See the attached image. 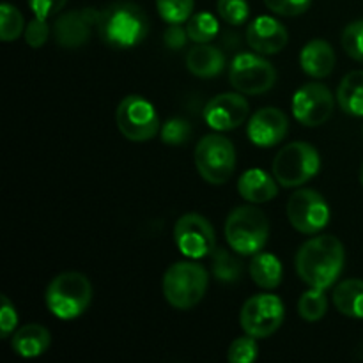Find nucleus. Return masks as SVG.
Returning a JSON list of instances; mask_svg holds the SVG:
<instances>
[{
    "mask_svg": "<svg viewBox=\"0 0 363 363\" xmlns=\"http://www.w3.org/2000/svg\"><path fill=\"white\" fill-rule=\"evenodd\" d=\"M287 28L272 16H257L247 28V41L262 55H275L287 45Z\"/></svg>",
    "mask_w": 363,
    "mask_h": 363,
    "instance_id": "f3484780",
    "label": "nucleus"
},
{
    "mask_svg": "<svg viewBox=\"0 0 363 363\" xmlns=\"http://www.w3.org/2000/svg\"><path fill=\"white\" fill-rule=\"evenodd\" d=\"M25 30V21L20 11L11 4L4 2L0 6V39L6 43L16 41Z\"/></svg>",
    "mask_w": 363,
    "mask_h": 363,
    "instance_id": "bb28decb",
    "label": "nucleus"
},
{
    "mask_svg": "<svg viewBox=\"0 0 363 363\" xmlns=\"http://www.w3.org/2000/svg\"><path fill=\"white\" fill-rule=\"evenodd\" d=\"M52 344V335L43 325H25L16 330L11 339V347L21 358H38L46 353Z\"/></svg>",
    "mask_w": 363,
    "mask_h": 363,
    "instance_id": "aec40b11",
    "label": "nucleus"
},
{
    "mask_svg": "<svg viewBox=\"0 0 363 363\" xmlns=\"http://www.w3.org/2000/svg\"><path fill=\"white\" fill-rule=\"evenodd\" d=\"M188 32L184 28L179 27V23H172L165 32V45L172 50L183 48L184 43H186Z\"/></svg>",
    "mask_w": 363,
    "mask_h": 363,
    "instance_id": "4c0bfd02",
    "label": "nucleus"
},
{
    "mask_svg": "<svg viewBox=\"0 0 363 363\" xmlns=\"http://www.w3.org/2000/svg\"><path fill=\"white\" fill-rule=\"evenodd\" d=\"M266 7L280 16H298L311 7L312 0H264Z\"/></svg>",
    "mask_w": 363,
    "mask_h": 363,
    "instance_id": "72a5a7b5",
    "label": "nucleus"
},
{
    "mask_svg": "<svg viewBox=\"0 0 363 363\" xmlns=\"http://www.w3.org/2000/svg\"><path fill=\"white\" fill-rule=\"evenodd\" d=\"M186 67L199 78L218 77L225 67V57L215 46L202 43L194 46L186 55Z\"/></svg>",
    "mask_w": 363,
    "mask_h": 363,
    "instance_id": "412c9836",
    "label": "nucleus"
},
{
    "mask_svg": "<svg viewBox=\"0 0 363 363\" xmlns=\"http://www.w3.org/2000/svg\"><path fill=\"white\" fill-rule=\"evenodd\" d=\"M195 167L206 183H227L236 169V149L233 142L218 133L202 137L195 149Z\"/></svg>",
    "mask_w": 363,
    "mask_h": 363,
    "instance_id": "423d86ee",
    "label": "nucleus"
},
{
    "mask_svg": "<svg viewBox=\"0 0 363 363\" xmlns=\"http://www.w3.org/2000/svg\"><path fill=\"white\" fill-rule=\"evenodd\" d=\"M45 300L46 307L55 318L69 321L89 308L92 300V286L82 273H60L46 287Z\"/></svg>",
    "mask_w": 363,
    "mask_h": 363,
    "instance_id": "7ed1b4c3",
    "label": "nucleus"
},
{
    "mask_svg": "<svg viewBox=\"0 0 363 363\" xmlns=\"http://www.w3.org/2000/svg\"><path fill=\"white\" fill-rule=\"evenodd\" d=\"M213 272H215L216 279L222 282H234L240 279L241 266L233 255L227 254L223 248H218L213 252Z\"/></svg>",
    "mask_w": 363,
    "mask_h": 363,
    "instance_id": "c85d7f7f",
    "label": "nucleus"
},
{
    "mask_svg": "<svg viewBox=\"0 0 363 363\" xmlns=\"http://www.w3.org/2000/svg\"><path fill=\"white\" fill-rule=\"evenodd\" d=\"M50 34H52V28L46 23V20L35 16L25 28V41L32 48H39V46H43L48 41Z\"/></svg>",
    "mask_w": 363,
    "mask_h": 363,
    "instance_id": "f704fd0d",
    "label": "nucleus"
},
{
    "mask_svg": "<svg viewBox=\"0 0 363 363\" xmlns=\"http://www.w3.org/2000/svg\"><path fill=\"white\" fill-rule=\"evenodd\" d=\"M286 308L275 294H257L243 305L240 314L241 328L254 339H266L282 326Z\"/></svg>",
    "mask_w": 363,
    "mask_h": 363,
    "instance_id": "9d476101",
    "label": "nucleus"
},
{
    "mask_svg": "<svg viewBox=\"0 0 363 363\" xmlns=\"http://www.w3.org/2000/svg\"><path fill=\"white\" fill-rule=\"evenodd\" d=\"M344 268V247L332 234L308 240L296 254V272L308 287L328 289Z\"/></svg>",
    "mask_w": 363,
    "mask_h": 363,
    "instance_id": "f257e3e1",
    "label": "nucleus"
},
{
    "mask_svg": "<svg viewBox=\"0 0 363 363\" xmlns=\"http://www.w3.org/2000/svg\"><path fill=\"white\" fill-rule=\"evenodd\" d=\"M194 6V0H156V9L160 16L170 25L190 20Z\"/></svg>",
    "mask_w": 363,
    "mask_h": 363,
    "instance_id": "cd10ccee",
    "label": "nucleus"
},
{
    "mask_svg": "<svg viewBox=\"0 0 363 363\" xmlns=\"http://www.w3.org/2000/svg\"><path fill=\"white\" fill-rule=\"evenodd\" d=\"M257 339L247 335L240 337V339L234 340L229 347V353H227V358H229L230 363H252L257 358Z\"/></svg>",
    "mask_w": 363,
    "mask_h": 363,
    "instance_id": "2f4dec72",
    "label": "nucleus"
},
{
    "mask_svg": "<svg viewBox=\"0 0 363 363\" xmlns=\"http://www.w3.org/2000/svg\"><path fill=\"white\" fill-rule=\"evenodd\" d=\"M333 94L326 85L312 82L298 89L293 96V116L303 126H321L333 113Z\"/></svg>",
    "mask_w": 363,
    "mask_h": 363,
    "instance_id": "ddd939ff",
    "label": "nucleus"
},
{
    "mask_svg": "<svg viewBox=\"0 0 363 363\" xmlns=\"http://www.w3.org/2000/svg\"><path fill=\"white\" fill-rule=\"evenodd\" d=\"M337 101L350 116L363 117V71H353L344 77L337 89Z\"/></svg>",
    "mask_w": 363,
    "mask_h": 363,
    "instance_id": "b1692460",
    "label": "nucleus"
},
{
    "mask_svg": "<svg viewBox=\"0 0 363 363\" xmlns=\"http://www.w3.org/2000/svg\"><path fill=\"white\" fill-rule=\"evenodd\" d=\"M216 9H218L222 20L234 27L247 23L248 16H250V6L247 0H218Z\"/></svg>",
    "mask_w": 363,
    "mask_h": 363,
    "instance_id": "c756f323",
    "label": "nucleus"
},
{
    "mask_svg": "<svg viewBox=\"0 0 363 363\" xmlns=\"http://www.w3.org/2000/svg\"><path fill=\"white\" fill-rule=\"evenodd\" d=\"M248 101L243 94L225 92L218 94L206 105L204 121L209 128L216 131H230L240 128L248 117Z\"/></svg>",
    "mask_w": 363,
    "mask_h": 363,
    "instance_id": "2eb2a0df",
    "label": "nucleus"
},
{
    "mask_svg": "<svg viewBox=\"0 0 363 363\" xmlns=\"http://www.w3.org/2000/svg\"><path fill=\"white\" fill-rule=\"evenodd\" d=\"M225 238L229 247L241 255H255L266 247L269 238V222L255 206H240L229 213L225 222Z\"/></svg>",
    "mask_w": 363,
    "mask_h": 363,
    "instance_id": "20e7f679",
    "label": "nucleus"
},
{
    "mask_svg": "<svg viewBox=\"0 0 363 363\" xmlns=\"http://www.w3.org/2000/svg\"><path fill=\"white\" fill-rule=\"evenodd\" d=\"M287 130L289 123L286 113L275 106H266L250 117L247 135L252 144L259 147H273L286 138Z\"/></svg>",
    "mask_w": 363,
    "mask_h": 363,
    "instance_id": "dca6fc26",
    "label": "nucleus"
},
{
    "mask_svg": "<svg viewBox=\"0 0 363 363\" xmlns=\"http://www.w3.org/2000/svg\"><path fill=\"white\" fill-rule=\"evenodd\" d=\"M230 85L241 94H264L275 85L277 71L269 60L255 53H240L229 67Z\"/></svg>",
    "mask_w": 363,
    "mask_h": 363,
    "instance_id": "1a4fd4ad",
    "label": "nucleus"
},
{
    "mask_svg": "<svg viewBox=\"0 0 363 363\" xmlns=\"http://www.w3.org/2000/svg\"><path fill=\"white\" fill-rule=\"evenodd\" d=\"M273 177L261 169H250L238 181V191L252 204H264L279 194V186Z\"/></svg>",
    "mask_w": 363,
    "mask_h": 363,
    "instance_id": "6ab92c4d",
    "label": "nucleus"
},
{
    "mask_svg": "<svg viewBox=\"0 0 363 363\" xmlns=\"http://www.w3.org/2000/svg\"><path fill=\"white\" fill-rule=\"evenodd\" d=\"M18 325V314L14 305L11 303L6 294L0 296V333L2 337H9L13 333L14 326Z\"/></svg>",
    "mask_w": 363,
    "mask_h": 363,
    "instance_id": "c9c22d12",
    "label": "nucleus"
},
{
    "mask_svg": "<svg viewBox=\"0 0 363 363\" xmlns=\"http://www.w3.org/2000/svg\"><path fill=\"white\" fill-rule=\"evenodd\" d=\"M66 4L67 0H28V6H30L34 16L43 18V20H48V18L59 14Z\"/></svg>",
    "mask_w": 363,
    "mask_h": 363,
    "instance_id": "e433bc0d",
    "label": "nucleus"
},
{
    "mask_svg": "<svg viewBox=\"0 0 363 363\" xmlns=\"http://www.w3.org/2000/svg\"><path fill=\"white\" fill-rule=\"evenodd\" d=\"M98 18L99 11L94 7L60 14L52 27L53 39L62 48H80L98 27Z\"/></svg>",
    "mask_w": 363,
    "mask_h": 363,
    "instance_id": "4468645a",
    "label": "nucleus"
},
{
    "mask_svg": "<svg viewBox=\"0 0 363 363\" xmlns=\"http://www.w3.org/2000/svg\"><path fill=\"white\" fill-rule=\"evenodd\" d=\"M218 20H216L211 13H206V11L190 16V20H188L186 23L188 38L194 43H197V45L213 41V39L218 35Z\"/></svg>",
    "mask_w": 363,
    "mask_h": 363,
    "instance_id": "a878e982",
    "label": "nucleus"
},
{
    "mask_svg": "<svg viewBox=\"0 0 363 363\" xmlns=\"http://www.w3.org/2000/svg\"><path fill=\"white\" fill-rule=\"evenodd\" d=\"M301 69L312 78H325L335 67V52L325 39H312L300 53Z\"/></svg>",
    "mask_w": 363,
    "mask_h": 363,
    "instance_id": "a211bd4d",
    "label": "nucleus"
},
{
    "mask_svg": "<svg viewBox=\"0 0 363 363\" xmlns=\"http://www.w3.org/2000/svg\"><path fill=\"white\" fill-rule=\"evenodd\" d=\"M360 183L363 184V163H362V169H360Z\"/></svg>",
    "mask_w": 363,
    "mask_h": 363,
    "instance_id": "58836bf2",
    "label": "nucleus"
},
{
    "mask_svg": "<svg viewBox=\"0 0 363 363\" xmlns=\"http://www.w3.org/2000/svg\"><path fill=\"white\" fill-rule=\"evenodd\" d=\"M191 126L184 119H169L162 128V140L169 145H181L190 140Z\"/></svg>",
    "mask_w": 363,
    "mask_h": 363,
    "instance_id": "473e14b6",
    "label": "nucleus"
},
{
    "mask_svg": "<svg viewBox=\"0 0 363 363\" xmlns=\"http://www.w3.org/2000/svg\"><path fill=\"white\" fill-rule=\"evenodd\" d=\"M250 277L262 289H277L282 284V262L273 254L257 252L250 262Z\"/></svg>",
    "mask_w": 363,
    "mask_h": 363,
    "instance_id": "4be33fe9",
    "label": "nucleus"
},
{
    "mask_svg": "<svg viewBox=\"0 0 363 363\" xmlns=\"http://www.w3.org/2000/svg\"><path fill=\"white\" fill-rule=\"evenodd\" d=\"M287 216L298 233L318 234L328 225V202L315 190H298L287 202Z\"/></svg>",
    "mask_w": 363,
    "mask_h": 363,
    "instance_id": "9b49d317",
    "label": "nucleus"
},
{
    "mask_svg": "<svg viewBox=\"0 0 363 363\" xmlns=\"http://www.w3.org/2000/svg\"><path fill=\"white\" fill-rule=\"evenodd\" d=\"M96 32L113 48H133L149 34V18L133 2H113L99 11Z\"/></svg>",
    "mask_w": 363,
    "mask_h": 363,
    "instance_id": "f03ea898",
    "label": "nucleus"
},
{
    "mask_svg": "<svg viewBox=\"0 0 363 363\" xmlns=\"http://www.w3.org/2000/svg\"><path fill=\"white\" fill-rule=\"evenodd\" d=\"M342 48L351 59L363 62V20L353 21L344 28Z\"/></svg>",
    "mask_w": 363,
    "mask_h": 363,
    "instance_id": "7c9ffc66",
    "label": "nucleus"
},
{
    "mask_svg": "<svg viewBox=\"0 0 363 363\" xmlns=\"http://www.w3.org/2000/svg\"><path fill=\"white\" fill-rule=\"evenodd\" d=\"M209 275L197 262L181 261L170 266L163 275L165 300L177 311H190L204 298Z\"/></svg>",
    "mask_w": 363,
    "mask_h": 363,
    "instance_id": "39448f33",
    "label": "nucleus"
},
{
    "mask_svg": "<svg viewBox=\"0 0 363 363\" xmlns=\"http://www.w3.org/2000/svg\"><path fill=\"white\" fill-rule=\"evenodd\" d=\"M326 311H328V300L323 289H315L311 287L305 291L298 301V312H300L301 319L307 323H318L325 318Z\"/></svg>",
    "mask_w": 363,
    "mask_h": 363,
    "instance_id": "393cba45",
    "label": "nucleus"
},
{
    "mask_svg": "<svg viewBox=\"0 0 363 363\" xmlns=\"http://www.w3.org/2000/svg\"><path fill=\"white\" fill-rule=\"evenodd\" d=\"M333 305L347 318L363 319V280L350 279L340 282L333 291Z\"/></svg>",
    "mask_w": 363,
    "mask_h": 363,
    "instance_id": "5701e85b",
    "label": "nucleus"
},
{
    "mask_svg": "<svg viewBox=\"0 0 363 363\" xmlns=\"http://www.w3.org/2000/svg\"><path fill=\"white\" fill-rule=\"evenodd\" d=\"M362 131H363V130H362Z\"/></svg>",
    "mask_w": 363,
    "mask_h": 363,
    "instance_id": "ea45409f",
    "label": "nucleus"
},
{
    "mask_svg": "<svg viewBox=\"0 0 363 363\" xmlns=\"http://www.w3.org/2000/svg\"><path fill=\"white\" fill-rule=\"evenodd\" d=\"M174 241L184 257L202 259L215 252V229L202 215L188 213L176 222Z\"/></svg>",
    "mask_w": 363,
    "mask_h": 363,
    "instance_id": "f8f14e48",
    "label": "nucleus"
},
{
    "mask_svg": "<svg viewBox=\"0 0 363 363\" xmlns=\"http://www.w3.org/2000/svg\"><path fill=\"white\" fill-rule=\"evenodd\" d=\"M117 128L133 142H147L158 133L160 119L151 101L138 94H130L119 103L116 112Z\"/></svg>",
    "mask_w": 363,
    "mask_h": 363,
    "instance_id": "6e6552de",
    "label": "nucleus"
},
{
    "mask_svg": "<svg viewBox=\"0 0 363 363\" xmlns=\"http://www.w3.org/2000/svg\"><path fill=\"white\" fill-rule=\"evenodd\" d=\"M321 169V158L307 142L287 144L273 160V176L284 188H296L311 181Z\"/></svg>",
    "mask_w": 363,
    "mask_h": 363,
    "instance_id": "0eeeda50",
    "label": "nucleus"
}]
</instances>
